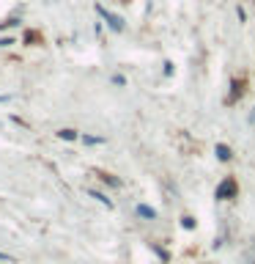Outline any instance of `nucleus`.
Wrapping results in <instances>:
<instances>
[{"mask_svg":"<svg viewBox=\"0 0 255 264\" xmlns=\"http://www.w3.org/2000/svg\"><path fill=\"white\" fill-rule=\"evenodd\" d=\"M231 195H236V182H233V179H225L223 185L217 187V198L225 201V198H231Z\"/></svg>","mask_w":255,"mask_h":264,"instance_id":"f03ea898","label":"nucleus"},{"mask_svg":"<svg viewBox=\"0 0 255 264\" xmlns=\"http://www.w3.org/2000/svg\"><path fill=\"white\" fill-rule=\"evenodd\" d=\"M96 14H99V17H104V22L110 25L113 31H118V33H121V31L126 28V25H124V19H121L118 14H113V11H107L104 6H96Z\"/></svg>","mask_w":255,"mask_h":264,"instance_id":"f257e3e1","label":"nucleus"},{"mask_svg":"<svg viewBox=\"0 0 255 264\" xmlns=\"http://www.w3.org/2000/svg\"><path fill=\"white\" fill-rule=\"evenodd\" d=\"M113 83H116V85H126V80L121 77V74H116V77H113Z\"/></svg>","mask_w":255,"mask_h":264,"instance_id":"1a4fd4ad","label":"nucleus"},{"mask_svg":"<svg viewBox=\"0 0 255 264\" xmlns=\"http://www.w3.org/2000/svg\"><path fill=\"white\" fill-rule=\"evenodd\" d=\"M137 215H143V218L154 220V218H157V209H154V207H149V204H140V207H137Z\"/></svg>","mask_w":255,"mask_h":264,"instance_id":"7ed1b4c3","label":"nucleus"},{"mask_svg":"<svg viewBox=\"0 0 255 264\" xmlns=\"http://www.w3.org/2000/svg\"><path fill=\"white\" fill-rule=\"evenodd\" d=\"M58 135H60V138H63V140H77V138H80V135H77L75 130H60Z\"/></svg>","mask_w":255,"mask_h":264,"instance_id":"423d86ee","label":"nucleus"},{"mask_svg":"<svg viewBox=\"0 0 255 264\" xmlns=\"http://www.w3.org/2000/svg\"><path fill=\"white\" fill-rule=\"evenodd\" d=\"M85 143H88V146H93V143H102V138H93V135H85Z\"/></svg>","mask_w":255,"mask_h":264,"instance_id":"0eeeda50","label":"nucleus"},{"mask_svg":"<svg viewBox=\"0 0 255 264\" xmlns=\"http://www.w3.org/2000/svg\"><path fill=\"white\" fill-rule=\"evenodd\" d=\"M217 157H220V160H223V162H225V160H231V149H228V146H223V143H220V146H217Z\"/></svg>","mask_w":255,"mask_h":264,"instance_id":"20e7f679","label":"nucleus"},{"mask_svg":"<svg viewBox=\"0 0 255 264\" xmlns=\"http://www.w3.org/2000/svg\"><path fill=\"white\" fill-rule=\"evenodd\" d=\"M91 195H93V198H96V201H102V204H104L107 209H110V207H113V201H110V198H107V195H104V193H96V190H93Z\"/></svg>","mask_w":255,"mask_h":264,"instance_id":"39448f33","label":"nucleus"},{"mask_svg":"<svg viewBox=\"0 0 255 264\" xmlns=\"http://www.w3.org/2000/svg\"><path fill=\"white\" fill-rule=\"evenodd\" d=\"M181 226H184V228H195V220H192V218H181Z\"/></svg>","mask_w":255,"mask_h":264,"instance_id":"6e6552de","label":"nucleus"}]
</instances>
